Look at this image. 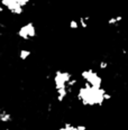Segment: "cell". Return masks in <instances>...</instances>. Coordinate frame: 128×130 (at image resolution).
Here are the masks:
<instances>
[{"mask_svg": "<svg viewBox=\"0 0 128 130\" xmlns=\"http://www.w3.org/2000/svg\"><path fill=\"white\" fill-rule=\"evenodd\" d=\"M105 93L106 90L102 88H97L86 82L79 90L78 99L84 105H101L105 102Z\"/></svg>", "mask_w": 128, "mask_h": 130, "instance_id": "cell-1", "label": "cell"}, {"mask_svg": "<svg viewBox=\"0 0 128 130\" xmlns=\"http://www.w3.org/2000/svg\"><path fill=\"white\" fill-rule=\"evenodd\" d=\"M29 0H1V4L13 15H21L24 6L28 4Z\"/></svg>", "mask_w": 128, "mask_h": 130, "instance_id": "cell-2", "label": "cell"}, {"mask_svg": "<svg viewBox=\"0 0 128 130\" xmlns=\"http://www.w3.org/2000/svg\"><path fill=\"white\" fill-rule=\"evenodd\" d=\"M72 77H73V75L69 72L56 71L55 74H54V88H55V90L66 88L67 83H69V81Z\"/></svg>", "mask_w": 128, "mask_h": 130, "instance_id": "cell-3", "label": "cell"}, {"mask_svg": "<svg viewBox=\"0 0 128 130\" xmlns=\"http://www.w3.org/2000/svg\"><path fill=\"white\" fill-rule=\"evenodd\" d=\"M81 77H82L87 83H89V84L97 86V88H101L102 78L100 77L93 70H86V71H83L81 73Z\"/></svg>", "mask_w": 128, "mask_h": 130, "instance_id": "cell-4", "label": "cell"}, {"mask_svg": "<svg viewBox=\"0 0 128 130\" xmlns=\"http://www.w3.org/2000/svg\"><path fill=\"white\" fill-rule=\"evenodd\" d=\"M18 37H20L21 39H32L36 36V28H35L34 24L28 23L26 25H24L23 27H20L19 30L17 31Z\"/></svg>", "mask_w": 128, "mask_h": 130, "instance_id": "cell-5", "label": "cell"}, {"mask_svg": "<svg viewBox=\"0 0 128 130\" xmlns=\"http://www.w3.org/2000/svg\"><path fill=\"white\" fill-rule=\"evenodd\" d=\"M12 120V116L6 110H1L0 112V121L1 122H10Z\"/></svg>", "mask_w": 128, "mask_h": 130, "instance_id": "cell-6", "label": "cell"}, {"mask_svg": "<svg viewBox=\"0 0 128 130\" xmlns=\"http://www.w3.org/2000/svg\"><path fill=\"white\" fill-rule=\"evenodd\" d=\"M122 19H124V18H122V16H116V17L109 18V19H108V25H110V26H116L117 24L120 23Z\"/></svg>", "mask_w": 128, "mask_h": 130, "instance_id": "cell-7", "label": "cell"}, {"mask_svg": "<svg viewBox=\"0 0 128 130\" xmlns=\"http://www.w3.org/2000/svg\"><path fill=\"white\" fill-rule=\"evenodd\" d=\"M32 52L29 50H20L19 52V58L21 59V61H25V59H27L31 56Z\"/></svg>", "mask_w": 128, "mask_h": 130, "instance_id": "cell-8", "label": "cell"}, {"mask_svg": "<svg viewBox=\"0 0 128 130\" xmlns=\"http://www.w3.org/2000/svg\"><path fill=\"white\" fill-rule=\"evenodd\" d=\"M58 130H78V129H77V126H73V124H71L69 122H65L63 124V127Z\"/></svg>", "mask_w": 128, "mask_h": 130, "instance_id": "cell-9", "label": "cell"}, {"mask_svg": "<svg viewBox=\"0 0 128 130\" xmlns=\"http://www.w3.org/2000/svg\"><path fill=\"white\" fill-rule=\"evenodd\" d=\"M79 26H80V23H79V21H77V20H71L70 21V27L72 29H78Z\"/></svg>", "mask_w": 128, "mask_h": 130, "instance_id": "cell-10", "label": "cell"}, {"mask_svg": "<svg viewBox=\"0 0 128 130\" xmlns=\"http://www.w3.org/2000/svg\"><path fill=\"white\" fill-rule=\"evenodd\" d=\"M99 67H100V69H101V70H105V69H107V67H108V62H100V63H99Z\"/></svg>", "mask_w": 128, "mask_h": 130, "instance_id": "cell-11", "label": "cell"}, {"mask_svg": "<svg viewBox=\"0 0 128 130\" xmlns=\"http://www.w3.org/2000/svg\"><path fill=\"white\" fill-rule=\"evenodd\" d=\"M77 129L78 130H87V126H84V124H78Z\"/></svg>", "mask_w": 128, "mask_h": 130, "instance_id": "cell-12", "label": "cell"}, {"mask_svg": "<svg viewBox=\"0 0 128 130\" xmlns=\"http://www.w3.org/2000/svg\"><path fill=\"white\" fill-rule=\"evenodd\" d=\"M111 98H112V95H111L110 93H107V92H106L105 93V101H107V100H111Z\"/></svg>", "mask_w": 128, "mask_h": 130, "instance_id": "cell-13", "label": "cell"}, {"mask_svg": "<svg viewBox=\"0 0 128 130\" xmlns=\"http://www.w3.org/2000/svg\"><path fill=\"white\" fill-rule=\"evenodd\" d=\"M5 130H11V129H5Z\"/></svg>", "mask_w": 128, "mask_h": 130, "instance_id": "cell-14", "label": "cell"}]
</instances>
